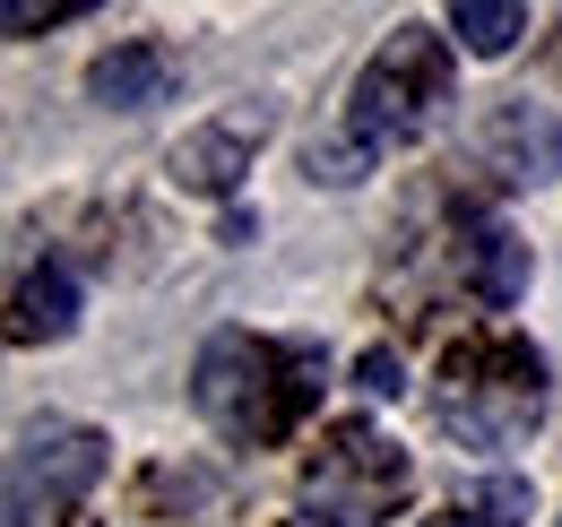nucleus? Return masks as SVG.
<instances>
[{"mask_svg": "<svg viewBox=\"0 0 562 527\" xmlns=\"http://www.w3.org/2000/svg\"><path fill=\"white\" fill-rule=\"evenodd\" d=\"M476 165L510 191H546L562 173V113L554 104H528V96H502L476 131Z\"/></svg>", "mask_w": 562, "mask_h": 527, "instance_id": "nucleus-6", "label": "nucleus"}, {"mask_svg": "<svg viewBox=\"0 0 562 527\" xmlns=\"http://www.w3.org/2000/svg\"><path fill=\"white\" fill-rule=\"evenodd\" d=\"M87 96H95L104 113H156V104L182 96V61H173V44L131 35V44H113L104 61L87 69Z\"/></svg>", "mask_w": 562, "mask_h": 527, "instance_id": "nucleus-7", "label": "nucleus"}, {"mask_svg": "<svg viewBox=\"0 0 562 527\" xmlns=\"http://www.w3.org/2000/svg\"><path fill=\"white\" fill-rule=\"evenodd\" d=\"M104 475V433L95 424H70V415H35L18 424L9 441V527H44L78 511Z\"/></svg>", "mask_w": 562, "mask_h": 527, "instance_id": "nucleus-5", "label": "nucleus"}, {"mask_svg": "<svg viewBox=\"0 0 562 527\" xmlns=\"http://www.w3.org/2000/svg\"><path fill=\"white\" fill-rule=\"evenodd\" d=\"M459 285L485 303V312H510L528 294V243L493 216H459Z\"/></svg>", "mask_w": 562, "mask_h": 527, "instance_id": "nucleus-9", "label": "nucleus"}, {"mask_svg": "<svg viewBox=\"0 0 562 527\" xmlns=\"http://www.w3.org/2000/svg\"><path fill=\"white\" fill-rule=\"evenodd\" d=\"M70 329H78V277L61 260L26 268L18 294H9V337L18 346H53V337H70Z\"/></svg>", "mask_w": 562, "mask_h": 527, "instance_id": "nucleus-10", "label": "nucleus"}, {"mask_svg": "<svg viewBox=\"0 0 562 527\" xmlns=\"http://www.w3.org/2000/svg\"><path fill=\"white\" fill-rule=\"evenodd\" d=\"M355 390L363 397H398L407 390V381H398V355H363V363H355Z\"/></svg>", "mask_w": 562, "mask_h": 527, "instance_id": "nucleus-14", "label": "nucleus"}, {"mask_svg": "<svg viewBox=\"0 0 562 527\" xmlns=\"http://www.w3.org/2000/svg\"><path fill=\"white\" fill-rule=\"evenodd\" d=\"M450 35H459L476 61H502V53L528 35V9H519V0H459V9H450Z\"/></svg>", "mask_w": 562, "mask_h": 527, "instance_id": "nucleus-12", "label": "nucleus"}, {"mask_svg": "<svg viewBox=\"0 0 562 527\" xmlns=\"http://www.w3.org/2000/svg\"><path fill=\"white\" fill-rule=\"evenodd\" d=\"M424 527H528V475H485V484L450 493Z\"/></svg>", "mask_w": 562, "mask_h": 527, "instance_id": "nucleus-11", "label": "nucleus"}, {"mask_svg": "<svg viewBox=\"0 0 562 527\" xmlns=\"http://www.w3.org/2000/svg\"><path fill=\"white\" fill-rule=\"evenodd\" d=\"M554 527H562V519H554Z\"/></svg>", "mask_w": 562, "mask_h": 527, "instance_id": "nucleus-17", "label": "nucleus"}, {"mask_svg": "<svg viewBox=\"0 0 562 527\" xmlns=\"http://www.w3.org/2000/svg\"><path fill=\"white\" fill-rule=\"evenodd\" d=\"M407 484H416L407 450H398L381 424L347 415V424H329L321 450L303 459V511L321 527H390L398 502H407Z\"/></svg>", "mask_w": 562, "mask_h": 527, "instance_id": "nucleus-4", "label": "nucleus"}, {"mask_svg": "<svg viewBox=\"0 0 562 527\" xmlns=\"http://www.w3.org/2000/svg\"><path fill=\"white\" fill-rule=\"evenodd\" d=\"M450 104V44L432 26H398L372 61L355 69V96H347V131L338 138H312V182H363L372 156L407 147L441 122Z\"/></svg>", "mask_w": 562, "mask_h": 527, "instance_id": "nucleus-1", "label": "nucleus"}, {"mask_svg": "<svg viewBox=\"0 0 562 527\" xmlns=\"http://www.w3.org/2000/svg\"><path fill=\"white\" fill-rule=\"evenodd\" d=\"M87 9H95V0H9L0 26H9V35H35V26H70V18H87Z\"/></svg>", "mask_w": 562, "mask_h": 527, "instance_id": "nucleus-13", "label": "nucleus"}, {"mask_svg": "<svg viewBox=\"0 0 562 527\" xmlns=\"http://www.w3.org/2000/svg\"><path fill=\"white\" fill-rule=\"evenodd\" d=\"M554 69H562V26H554Z\"/></svg>", "mask_w": 562, "mask_h": 527, "instance_id": "nucleus-15", "label": "nucleus"}, {"mask_svg": "<svg viewBox=\"0 0 562 527\" xmlns=\"http://www.w3.org/2000/svg\"><path fill=\"white\" fill-rule=\"evenodd\" d=\"M260 138H269V113H260V104H251V113H225V122H200V131L173 147V182L225 199L251 173V147H260Z\"/></svg>", "mask_w": 562, "mask_h": 527, "instance_id": "nucleus-8", "label": "nucleus"}, {"mask_svg": "<svg viewBox=\"0 0 562 527\" xmlns=\"http://www.w3.org/2000/svg\"><path fill=\"white\" fill-rule=\"evenodd\" d=\"M285 527H312V519H285Z\"/></svg>", "mask_w": 562, "mask_h": 527, "instance_id": "nucleus-16", "label": "nucleus"}, {"mask_svg": "<svg viewBox=\"0 0 562 527\" xmlns=\"http://www.w3.org/2000/svg\"><path fill=\"white\" fill-rule=\"evenodd\" d=\"M191 397L225 441L243 450H278L285 433L312 415L321 397V346H285V337L216 329L191 363Z\"/></svg>", "mask_w": 562, "mask_h": 527, "instance_id": "nucleus-2", "label": "nucleus"}, {"mask_svg": "<svg viewBox=\"0 0 562 527\" xmlns=\"http://www.w3.org/2000/svg\"><path fill=\"white\" fill-rule=\"evenodd\" d=\"M432 424L468 450H510L546 424V355L528 337H459L432 381Z\"/></svg>", "mask_w": 562, "mask_h": 527, "instance_id": "nucleus-3", "label": "nucleus"}]
</instances>
